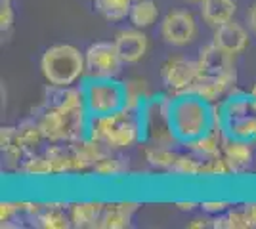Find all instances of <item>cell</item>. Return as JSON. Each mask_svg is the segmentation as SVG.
<instances>
[{
  "label": "cell",
  "instance_id": "obj_33",
  "mask_svg": "<svg viewBox=\"0 0 256 229\" xmlns=\"http://www.w3.org/2000/svg\"><path fill=\"white\" fill-rule=\"evenodd\" d=\"M14 147H22L20 145V132L18 126H2L0 128V151H10Z\"/></svg>",
  "mask_w": 256,
  "mask_h": 229
},
{
  "label": "cell",
  "instance_id": "obj_3",
  "mask_svg": "<svg viewBox=\"0 0 256 229\" xmlns=\"http://www.w3.org/2000/svg\"><path fill=\"white\" fill-rule=\"evenodd\" d=\"M34 119L48 143H75L88 136L90 115L86 107L60 109L40 105Z\"/></svg>",
  "mask_w": 256,
  "mask_h": 229
},
{
  "label": "cell",
  "instance_id": "obj_29",
  "mask_svg": "<svg viewBox=\"0 0 256 229\" xmlns=\"http://www.w3.org/2000/svg\"><path fill=\"white\" fill-rule=\"evenodd\" d=\"M201 164H203V159L195 157L193 153L178 151V157L168 174L180 176V178H201Z\"/></svg>",
  "mask_w": 256,
  "mask_h": 229
},
{
  "label": "cell",
  "instance_id": "obj_31",
  "mask_svg": "<svg viewBox=\"0 0 256 229\" xmlns=\"http://www.w3.org/2000/svg\"><path fill=\"white\" fill-rule=\"evenodd\" d=\"M234 176L228 161L222 157H214V159H203L201 164V178H228Z\"/></svg>",
  "mask_w": 256,
  "mask_h": 229
},
{
  "label": "cell",
  "instance_id": "obj_18",
  "mask_svg": "<svg viewBox=\"0 0 256 229\" xmlns=\"http://www.w3.org/2000/svg\"><path fill=\"white\" fill-rule=\"evenodd\" d=\"M222 143H224V130L220 126H214L208 134L193 142H188L184 147L199 159H214V157H222Z\"/></svg>",
  "mask_w": 256,
  "mask_h": 229
},
{
  "label": "cell",
  "instance_id": "obj_21",
  "mask_svg": "<svg viewBox=\"0 0 256 229\" xmlns=\"http://www.w3.org/2000/svg\"><path fill=\"white\" fill-rule=\"evenodd\" d=\"M18 132H20V145H22V149L25 151V155H32V153L42 151L44 147L48 145L42 130L38 126V122L34 119V115L29 117V119L22 120L18 124Z\"/></svg>",
  "mask_w": 256,
  "mask_h": 229
},
{
  "label": "cell",
  "instance_id": "obj_27",
  "mask_svg": "<svg viewBox=\"0 0 256 229\" xmlns=\"http://www.w3.org/2000/svg\"><path fill=\"white\" fill-rule=\"evenodd\" d=\"M124 88H126V109L132 111H142L146 101L155 96V92L150 88L148 80H144V78L124 80Z\"/></svg>",
  "mask_w": 256,
  "mask_h": 229
},
{
  "label": "cell",
  "instance_id": "obj_34",
  "mask_svg": "<svg viewBox=\"0 0 256 229\" xmlns=\"http://www.w3.org/2000/svg\"><path fill=\"white\" fill-rule=\"evenodd\" d=\"M14 19H16V13H14L12 0H0V31L8 33L14 27Z\"/></svg>",
  "mask_w": 256,
  "mask_h": 229
},
{
  "label": "cell",
  "instance_id": "obj_7",
  "mask_svg": "<svg viewBox=\"0 0 256 229\" xmlns=\"http://www.w3.org/2000/svg\"><path fill=\"white\" fill-rule=\"evenodd\" d=\"M84 63V78H113V76H118L124 65L115 42H107V40H98L86 48Z\"/></svg>",
  "mask_w": 256,
  "mask_h": 229
},
{
  "label": "cell",
  "instance_id": "obj_38",
  "mask_svg": "<svg viewBox=\"0 0 256 229\" xmlns=\"http://www.w3.org/2000/svg\"><path fill=\"white\" fill-rule=\"evenodd\" d=\"M174 207L178 208V210H182V212H193L197 208V203L195 201H176Z\"/></svg>",
  "mask_w": 256,
  "mask_h": 229
},
{
  "label": "cell",
  "instance_id": "obj_37",
  "mask_svg": "<svg viewBox=\"0 0 256 229\" xmlns=\"http://www.w3.org/2000/svg\"><path fill=\"white\" fill-rule=\"evenodd\" d=\"M190 229H206V228H212V220L210 218H204V216H199V218H193L190 224H188Z\"/></svg>",
  "mask_w": 256,
  "mask_h": 229
},
{
  "label": "cell",
  "instance_id": "obj_40",
  "mask_svg": "<svg viewBox=\"0 0 256 229\" xmlns=\"http://www.w3.org/2000/svg\"><path fill=\"white\" fill-rule=\"evenodd\" d=\"M248 92H250V94H252V98L256 99V82H254V86L250 88V90H248Z\"/></svg>",
  "mask_w": 256,
  "mask_h": 229
},
{
  "label": "cell",
  "instance_id": "obj_39",
  "mask_svg": "<svg viewBox=\"0 0 256 229\" xmlns=\"http://www.w3.org/2000/svg\"><path fill=\"white\" fill-rule=\"evenodd\" d=\"M246 21H248V27H250V31L256 34V4L250 6V10L246 13Z\"/></svg>",
  "mask_w": 256,
  "mask_h": 229
},
{
  "label": "cell",
  "instance_id": "obj_2",
  "mask_svg": "<svg viewBox=\"0 0 256 229\" xmlns=\"http://www.w3.org/2000/svg\"><path fill=\"white\" fill-rule=\"evenodd\" d=\"M170 126L176 140L184 147L216 126L214 105L195 94H174L170 101Z\"/></svg>",
  "mask_w": 256,
  "mask_h": 229
},
{
  "label": "cell",
  "instance_id": "obj_42",
  "mask_svg": "<svg viewBox=\"0 0 256 229\" xmlns=\"http://www.w3.org/2000/svg\"><path fill=\"white\" fill-rule=\"evenodd\" d=\"M92 2H94V0H92Z\"/></svg>",
  "mask_w": 256,
  "mask_h": 229
},
{
  "label": "cell",
  "instance_id": "obj_36",
  "mask_svg": "<svg viewBox=\"0 0 256 229\" xmlns=\"http://www.w3.org/2000/svg\"><path fill=\"white\" fill-rule=\"evenodd\" d=\"M243 210L246 214V220H248V228L256 229V201H248L243 205Z\"/></svg>",
  "mask_w": 256,
  "mask_h": 229
},
{
  "label": "cell",
  "instance_id": "obj_25",
  "mask_svg": "<svg viewBox=\"0 0 256 229\" xmlns=\"http://www.w3.org/2000/svg\"><path fill=\"white\" fill-rule=\"evenodd\" d=\"M18 174L25 176V178H52L54 176V168L52 163L48 159V155L42 151L32 153V155H27L23 159L22 168Z\"/></svg>",
  "mask_w": 256,
  "mask_h": 229
},
{
  "label": "cell",
  "instance_id": "obj_17",
  "mask_svg": "<svg viewBox=\"0 0 256 229\" xmlns=\"http://www.w3.org/2000/svg\"><path fill=\"white\" fill-rule=\"evenodd\" d=\"M106 203L102 201H76L69 207L71 224L76 229H92L98 228L100 218L104 214Z\"/></svg>",
  "mask_w": 256,
  "mask_h": 229
},
{
  "label": "cell",
  "instance_id": "obj_6",
  "mask_svg": "<svg viewBox=\"0 0 256 229\" xmlns=\"http://www.w3.org/2000/svg\"><path fill=\"white\" fill-rule=\"evenodd\" d=\"M170 101L172 94H155L142 107V122H144V143L162 145V147H178L170 126Z\"/></svg>",
  "mask_w": 256,
  "mask_h": 229
},
{
  "label": "cell",
  "instance_id": "obj_14",
  "mask_svg": "<svg viewBox=\"0 0 256 229\" xmlns=\"http://www.w3.org/2000/svg\"><path fill=\"white\" fill-rule=\"evenodd\" d=\"M235 84H237V82L228 80V78H224V76L203 75V73H201L188 92H190V94H195V96H199L201 99L208 101V103H212V105H216V103H220V101L234 90Z\"/></svg>",
  "mask_w": 256,
  "mask_h": 229
},
{
  "label": "cell",
  "instance_id": "obj_15",
  "mask_svg": "<svg viewBox=\"0 0 256 229\" xmlns=\"http://www.w3.org/2000/svg\"><path fill=\"white\" fill-rule=\"evenodd\" d=\"M138 201H113L106 203L98 229H126L132 224V216L138 212Z\"/></svg>",
  "mask_w": 256,
  "mask_h": 229
},
{
  "label": "cell",
  "instance_id": "obj_24",
  "mask_svg": "<svg viewBox=\"0 0 256 229\" xmlns=\"http://www.w3.org/2000/svg\"><path fill=\"white\" fill-rule=\"evenodd\" d=\"M144 159L155 170H164L170 172L174 166V161L178 157L176 147H162V145H151V143H144Z\"/></svg>",
  "mask_w": 256,
  "mask_h": 229
},
{
  "label": "cell",
  "instance_id": "obj_22",
  "mask_svg": "<svg viewBox=\"0 0 256 229\" xmlns=\"http://www.w3.org/2000/svg\"><path fill=\"white\" fill-rule=\"evenodd\" d=\"M130 170V163L126 157H122L117 151H107L92 168V174L102 180H113V178H120L126 176Z\"/></svg>",
  "mask_w": 256,
  "mask_h": 229
},
{
  "label": "cell",
  "instance_id": "obj_35",
  "mask_svg": "<svg viewBox=\"0 0 256 229\" xmlns=\"http://www.w3.org/2000/svg\"><path fill=\"white\" fill-rule=\"evenodd\" d=\"M199 207L203 208L206 214L218 216V214H224L226 210H230L232 205H230V201H210V199H206V201H203Z\"/></svg>",
  "mask_w": 256,
  "mask_h": 229
},
{
  "label": "cell",
  "instance_id": "obj_10",
  "mask_svg": "<svg viewBox=\"0 0 256 229\" xmlns=\"http://www.w3.org/2000/svg\"><path fill=\"white\" fill-rule=\"evenodd\" d=\"M199 69L203 75L224 76L228 80L237 82V69H235V55L224 52L214 42L206 44L199 50Z\"/></svg>",
  "mask_w": 256,
  "mask_h": 229
},
{
  "label": "cell",
  "instance_id": "obj_12",
  "mask_svg": "<svg viewBox=\"0 0 256 229\" xmlns=\"http://www.w3.org/2000/svg\"><path fill=\"white\" fill-rule=\"evenodd\" d=\"M222 155L228 161L232 172L235 176L245 174L250 170V166L254 163V143L243 142V140H235L224 134V143H222Z\"/></svg>",
  "mask_w": 256,
  "mask_h": 229
},
{
  "label": "cell",
  "instance_id": "obj_16",
  "mask_svg": "<svg viewBox=\"0 0 256 229\" xmlns=\"http://www.w3.org/2000/svg\"><path fill=\"white\" fill-rule=\"evenodd\" d=\"M73 151V163H75V174L80 172H92L94 164L106 155L109 149L104 147L102 143L94 142L92 138H82L75 143H69Z\"/></svg>",
  "mask_w": 256,
  "mask_h": 229
},
{
  "label": "cell",
  "instance_id": "obj_19",
  "mask_svg": "<svg viewBox=\"0 0 256 229\" xmlns=\"http://www.w3.org/2000/svg\"><path fill=\"white\" fill-rule=\"evenodd\" d=\"M235 11H237L235 0H204L201 4V17L212 29L232 21L235 17Z\"/></svg>",
  "mask_w": 256,
  "mask_h": 229
},
{
  "label": "cell",
  "instance_id": "obj_5",
  "mask_svg": "<svg viewBox=\"0 0 256 229\" xmlns=\"http://www.w3.org/2000/svg\"><path fill=\"white\" fill-rule=\"evenodd\" d=\"M84 105L90 117H104L126 107L124 80L113 78H82Z\"/></svg>",
  "mask_w": 256,
  "mask_h": 229
},
{
  "label": "cell",
  "instance_id": "obj_41",
  "mask_svg": "<svg viewBox=\"0 0 256 229\" xmlns=\"http://www.w3.org/2000/svg\"><path fill=\"white\" fill-rule=\"evenodd\" d=\"M188 2H193V4H203L204 0H188Z\"/></svg>",
  "mask_w": 256,
  "mask_h": 229
},
{
  "label": "cell",
  "instance_id": "obj_11",
  "mask_svg": "<svg viewBox=\"0 0 256 229\" xmlns=\"http://www.w3.org/2000/svg\"><path fill=\"white\" fill-rule=\"evenodd\" d=\"M113 42L117 46V52L120 55V59L126 65H134L142 61L148 50H150V40L148 34L144 33V29H122L115 34Z\"/></svg>",
  "mask_w": 256,
  "mask_h": 229
},
{
  "label": "cell",
  "instance_id": "obj_32",
  "mask_svg": "<svg viewBox=\"0 0 256 229\" xmlns=\"http://www.w3.org/2000/svg\"><path fill=\"white\" fill-rule=\"evenodd\" d=\"M18 214H23V201H2L0 203V222L2 228H8Z\"/></svg>",
  "mask_w": 256,
  "mask_h": 229
},
{
  "label": "cell",
  "instance_id": "obj_26",
  "mask_svg": "<svg viewBox=\"0 0 256 229\" xmlns=\"http://www.w3.org/2000/svg\"><path fill=\"white\" fill-rule=\"evenodd\" d=\"M220 128H222L226 136H230V138L243 140V142L254 143L256 145V115L228 120Z\"/></svg>",
  "mask_w": 256,
  "mask_h": 229
},
{
  "label": "cell",
  "instance_id": "obj_30",
  "mask_svg": "<svg viewBox=\"0 0 256 229\" xmlns=\"http://www.w3.org/2000/svg\"><path fill=\"white\" fill-rule=\"evenodd\" d=\"M214 229H250L248 228V220L243 207L241 208H230L224 214H218L212 218Z\"/></svg>",
  "mask_w": 256,
  "mask_h": 229
},
{
  "label": "cell",
  "instance_id": "obj_1",
  "mask_svg": "<svg viewBox=\"0 0 256 229\" xmlns=\"http://www.w3.org/2000/svg\"><path fill=\"white\" fill-rule=\"evenodd\" d=\"M88 138L102 143L109 151H128L140 143H144L142 113L124 107L111 115L90 117Z\"/></svg>",
  "mask_w": 256,
  "mask_h": 229
},
{
  "label": "cell",
  "instance_id": "obj_9",
  "mask_svg": "<svg viewBox=\"0 0 256 229\" xmlns=\"http://www.w3.org/2000/svg\"><path fill=\"white\" fill-rule=\"evenodd\" d=\"M197 36V19L190 10H172L160 21V38L170 46L182 48Z\"/></svg>",
  "mask_w": 256,
  "mask_h": 229
},
{
  "label": "cell",
  "instance_id": "obj_4",
  "mask_svg": "<svg viewBox=\"0 0 256 229\" xmlns=\"http://www.w3.org/2000/svg\"><path fill=\"white\" fill-rule=\"evenodd\" d=\"M40 73L50 86H73L86 75L84 52L73 44H54L40 57Z\"/></svg>",
  "mask_w": 256,
  "mask_h": 229
},
{
  "label": "cell",
  "instance_id": "obj_28",
  "mask_svg": "<svg viewBox=\"0 0 256 229\" xmlns=\"http://www.w3.org/2000/svg\"><path fill=\"white\" fill-rule=\"evenodd\" d=\"M134 0H94L96 11L107 21H122L130 15Z\"/></svg>",
  "mask_w": 256,
  "mask_h": 229
},
{
  "label": "cell",
  "instance_id": "obj_13",
  "mask_svg": "<svg viewBox=\"0 0 256 229\" xmlns=\"http://www.w3.org/2000/svg\"><path fill=\"white\" fill-rule=\"evenodd\" d=\"M212 42L218 48H222L224 52H228V54L239 55L243 54L246 50V46H248V33H246V29L241 23L232 19V21H228L214 29Z\"/></svg>",
  "mask_w": 256,
  "mask_h": 229
},
{
  "label": "cell",
  "instance_id": "obj_23",
  "mask_svg": "<svg viewBox=\"0 0 256 229\" xmlns=\"http://www.w3.org/2000/svg\"><path fill=\"white\" fill-rule=\"evenodd\" d=\"M130 23L136 29H150L159 19V6L155 0H134L128 15Z\"/></svg>",
  "mask_w": 256,
  "mask_h": 229
},
{
  "label": "cell",
  "instance_id": "obj_20",
  "mask_svg": "<svg viewBox=\"0 0 256 229\" xmlns=\"http://www.w3.org/2000/svg\"><path fill=\"white\" fill-rule=\"evenodd\" d=\"M36 228L42 229H67L73 228L69 208L64 203H44L40 214L32 220Z\"/></svg>",
  "mask_w": 256,
  "mask_h": 229
},
{
  "label": "cell",
  "instance_id": "obj_8",
  "mask_svg": "<svg viewBox=\"0 0 256 229\" xmlns=\"http://www.w3.org/2000/svg\"><path fill=\"white\" fill-rule=\"evenodd\" d=\"M199 75H201L199 61L184 55H172L160 65V80L172 96L186 94Z\"/></svg>",
  "mask_w": 256,
  "mask_h": 229
}]
</instances>
